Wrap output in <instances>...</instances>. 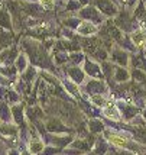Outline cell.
I'll list each match as a JSON object with an SVG mask.
<instances>
[{"mask_svg":"<svg viewBox=\"0 0 146 155\" xmlns=\"http://www.w3.org/2000/svg\"><path fill=\"white\" fill-rule=\"evenodd\" d=\"M103 113H104L107 117H110V119H114V120L120 119L119 110L114 107L113 104H107V107H104V110H103Z\"/></svg>","mask_w":146,"mask_h":155,"instance_id":"obj_1","label":"cell"},{"mask_svg":"<svg viewBox=\"0 0 146 155\" xmlns=\"http://www.w3.org/2000/svg\"><path fill=\"white\" fill-rule=\"evenodd\" d=\"M133 42L136 44V47H143L146 42V31H139L133 34Z\"/></svg>","mask_w":146,"mask_h":155,"instance_id":"obj_2","label":"cell"},{"mask_svg":"<svg viewBox=\"0 0 146 155\" xmlns=\"http://www.w3.org/2000/svg\"><path fill=\"white\" fill-rule=\"evenodd\" d=\"M110 141L113 142L114 145H117V147H126L127 145L126 139L122 138V136H117V135H110Z\"/></svg>","mask_w":146,"mask_h":155,"instance_id":"obj_3","label":"cell"},{"mask_svg":"<svg viewBox=\"0 0 146 155\" xmlns=\"http://www.w3.org/2000/svg\"><path fill=\"white\" fill-rule=\"evenodd\" d=\"M41 5L45 7V9H54V5H55V2L54 0H39Z\"/></svg>","mask_w":146,"mask_h":155,"instance_id":"obj_4","label":"cell"},{"mask_svg":"<svg viewBox=\"0 0 146 155\" xmlns=\"http://www.w3.org/2000/svg\"><path fill=\"white\" fill-rule=\"evenodd\" d=\"M91 100H93L96 104H99V106H103V104L106 103L104 99H103V97H100V96H93V97H91Z\"/></svg>","mask_w":146,"mask_h":155,"instance_id":"obj_5","label":"cell"},{"mask_svg":"<svg viewBox=\"0 0 146 155\" xmlns=\"http://www.w3.org/2000/svg\"><path fill=\"white\" fill-rule=\"evenodd\" d=\"M23 155H28V154H23Z\"/></svg>","mask_w":146,"mask_h":155,"instance_id":"obj_6","label":"cell"}]
</instances>
